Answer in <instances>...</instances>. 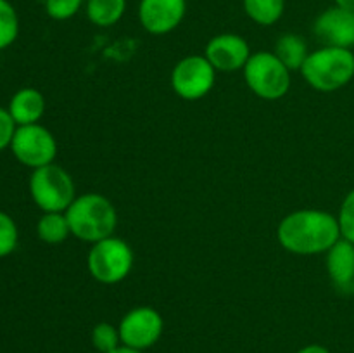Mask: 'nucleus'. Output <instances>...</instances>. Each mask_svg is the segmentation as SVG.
I'll list each match as a JSON object with an SVG mask.
<instances>
[{"label": "nucleus", "instance_id": "nucleus-16", "mask_svg": "<svg viewBox=\"0 0 354 353\" xmlns=\"http://www.w3.org/2000/svg\"><path fill=\"white\" fill-rule=\"evenodd\" d=\"M273 52L289 71H301L308 55H310L306 42L297 33H283L277 40Z\"/></svg>", "mask_w": 354, "mask_h": 353}, {"label": "nucleus", "instance_id": "nucleus-20", "mask_svg": "<svg viewBox=\"0 0 354 353\" xmlns=\"http://www.w3.org/2000/svg\"><path fill=\"white\" fill-rule=\"evenodd\" d=\"M90 338H92L93 348L99 353H109L123 345L121 343L120 329L116 325L109 324V322H99L97 325H93Z\"/></svg>", "mask_w": 354, "mask_h": 353}, {"label": "nucleus", "instance_id": "nucleus-23", "mask_svg": "<svg viewBox=\"0 0 354 353\" xmlns=\"http://www.w3.org/2000/svg\"><path fill=\"white\" fill-rule=\"evenodd\" d=\"M339 225H341L342 237L348 239L354 244V189L348 192L339 210Z\"/></svg>", "mask_w": 354, "mask_h": 353}, {"label": "nucleus", "instance_id": "nucleus-8", "mask_svg": "<svg viewBox=\"0 0 354 353\" xmlns=\"http://www.w3.org/2000/svg\"><path fill=\"white\" fill-rule=\"evenodd\" d=\"M216 69L206 55H187L171 71V89L185 100H199L213 90Z\"/></svg>", "mask_w": 354, "mask_h": 353}, {"label": "nucleus", "instance_id": "nucleus-21", "mask_svg": "<svg viewBox=\"0 0 354 353\" xmlns=\"http://www.w3.org/2000/svg\"><path fill=\"white\" fill-rule=\"evenodd\" d=\"M17 242H19V230L16 221L9 213L0 211V258H6L16 251Z\"/></svg>", "mask_w": 354, "mask_h": 353}, {"label": "nucleus", "instance_id": "nucleus-3", "mask_svg": "<svg viewBox=\"0 0 354 353\" xmlns=\"http://www.w3.org/2000/svg\"><path fill=\"white\" fill-rule=\"evenodd\" d=\"M303 78L318 92H335L354 78V52L351 48L328 47L310 52L301 68Z\"/></svg>", "mask_w": 354, "mask_h": 353}, {"label": "nucleus", "instance_id": "nucleus-19", "mask_svg": "<svg viewBox=\"0 0 354 353\" xmlns=\"http://www.w3.org/2000/svg\"><path fill=\"white\" fill-rule=\"evenodd\" d=\"M19 37V16L9 0H0V51L10 47Z\"/></svg>", "mask_w": 354, "mask_h": 353}, {"label": "nucleus", "instance_id": "nucleus-11", "mask_svg": "<svg viewBox=\"0 0 354 353\" xmlns=\"http://www.w3.org/2000/svg\"><path fill=\"white\" fill-rule=\"evenodd\" d=\"M204 55L216 71L232 73L244 69L251 57V47L241 35L220 33L207 42Z\"/></svg>", "mask_w": 354, "mask_h": 353}, {"label": "nucleus", "instance_id": "nucleus-2", "mask_svg": "<svg viewBox=\"0 0 354 353\" xmlns=\"http://www.w3.org/2000/svg\"><path fill=\"white\" fill-rule=\"evenodd\" d=\"M64 213L71 235L90 244L114 235L118 227L116 208L102 194H82L73 201Z\"/></svg>", "mask_w": 354, "mask_h": 353}, {"label": "nucleus", "instance_id": "nucleus-15", "mask_svg": "<svg viewBox=\"0 0 354 353\" xmlns=\"http://www.w3.org/2000/svg\"><path fill=\"white\" fill-rule=\"evenodd\" d=\"M127 6V0H86L85 14L93 26L109 28L123 19Z\"/></svg>", "mask_w": 354, "mask_h": 353}, {"label": "nucleus", "instance_id": "nucleus-5", "mask_svg": "<svg viewBox=\"0 0 354 353\" xmlns=\"http://www.w3.org/2000/svg\"><path fill=\"white\" fill-rule=\"evenodd\" d=\"M135 263L131 246L124 239L111 235L93 242L86 256L88 273L100 284H118L127 279Z\"/></svg>", "mask_w": 354, "mask_h": 353}, {"label": "nucleus", "instance_id": "nucleus-7", "mask_svg": "<svg viewBox=\"0 0 354 353\" xmlns=\"http://www.w3.org/2000/svg\"><path fill=\"white\" fill-rule=\"evenodd\" d=\"M9 149L21 165L31 170L50 165L57 156L54 134L40 123L17 127Z\"/></svg>", "mask_w": 354, "mask_h": 353}, {"label": "nucleus", "instance_id": "nucleus-18", "mask_svg": "<svg viewBox=\"0 0 354 353\" xmlns=\"http://www.w3.org/2000/svg\"><path fill=\"white\" fill-rule=\"evenodd\" d=\"M37 234L47 244H61L71 235L66 213H44L37 224Z\"/></svg>", "mask_w": 354, "mask_h": 353}, {"label": "nucleus", "instance_id": "nucleus-26", "mask_svg": "<svg viewBox=\"0 0 354 353\" xmlns=\"http://www.w3.org/2000/svg\"><path fill=\"white\" fill-rule=\"evenodd\" d=\"M335 6L341 7V9H346V10H351L354 12V0H334Z\"/></svg>", "mask_w": 354, "mask_h": 353}, {"label": "nucleus", "instance_id": "nucleus-9", "mask_svg": "<svg viewBox=\"0 0 354 353\" xmlns=\"http://www.w3.org/2000/svg\"><path fill=\"white\" fill-rule=\"evenodd\" d=\"M118 329L124 346L145 352L161 339L165 320L156 308L137 307L121 318Z\"/></svg>", "mask_w": 354, "mask_h": 353}, {"label": "nucleus", "instance_id": "nucleus-14", "mask_svg": "<svg viewBox=\"0 0 354 353\" xmlns=\"http://www.w3.org/2000/svg\"><path fill=\"white\" fill-rule=\"evenodd\" d=\"M17 127L24 125H35L41 120L45 113V97L40 90L33 87L19 89L9 100L7 107Z\"/></svg>", "mask_w": 354, "mask_h": 353}, {"label": "nucleus", "instance_id": "nucleus-17", "mask_svg": "<svg viewBox=\"0 0 354 353\" xmlns=\"http://www.w3.org/2000/svg\"><path fill=\"white\" fill-rule=\"evenodd\" d=\"M245 14L259 26H272L282 19L286 0H242Z\"/></svg>", "mask_w": 354, "mask_h": 353}, {"label": "nucleus", "instance_id": "nucleus-28", "mask_svg": "<svg viewBox=\"0 0 354 353\" xmlns=\"http://www.w3.org/2000/svg\"><path fill=\"white\" fill-rule=\"evenodd\" d=\"M38 2H45V0H38Z\"/></svg>", "mask_w": 354, "mask_h": 353}, {"label": "nucleus", "instance_id": "nucleus-4", "mask_svg": "<svg viewBox=\"0 0 354 353\" xmlns=\"http://www.w3.org/2000/svg\"><path fill=\"white\" fill-rule=\"evenodd\" d=\"M30 194L44 213H64L76 199V187L73 176L62 166L50 163L33 170Z\"/></svg>", "mask_w": 354, "mask_h": 353}, {"label": "nucleus", "instance_id": "nucleus-6", "mask_svg": "<svg viewBox=\"0 0 354 353\" xmlns=\"http://www.w3.org/2000/svg\"><path fill=\"white\" fill-rule=\"evenodd\" d=\"M242 71L248 87L259 99L279 100L290 89V71L275 52L261 51L251 54Z\"/></svg>", "mask_w": 354, "mask_h": 353}, {"label": "nucleus", "instance_id": "nucleus-29", "mask_svg": "<svg viewBox=\"0 0 354 353\" xmlns=\"http://www.w3.org/2000/svg\"><path fill=\"white\" fill-rule=\"evenodd\" d=\"M353 293H354V287H353Z\"/></svg>", "mask_w": 354, "mask_h": 353}, {"label": "nucleus", "instance_id": "nucleus-25", "mask_svg": "<svg viewBox=\"0 0 354 353\" xmlns=\"http://www.w3.org/2000/svg\"><path fill=\"white\" fill-rule=\"evenodd\" d=\"M296 353H330V350L324 345H306L301 350H297Z\"/></svg>", "mask_w": 354, "mask_h": 353}, {"label": "nucleus", "instance_id": "nucleus-1", "mask_svg": "<svg viewBox=\"0 0 354 353\" xmlns=\"http://www.w3.org/2000/svg\"><path fill=\"white\" fill-rule=\"evenodd\" d=\"M342 237L339 218L324 210H297L282 218L277 239L294 255L327 253Z\"/></svg>", "mask_w": 354, "mask_h": 353}, {"label": "nucleus", "instance_id": "nucleus-22", "mask_svg": "<svg viewBox=\"0 0 354 353\" xmlns=\"http://www.w3.org/2000/svg\"><path fill=\"white\" fill-rule=\"evenodd\" d=\"M86 0H45V12L54 21H68L82 10Z\"/></svg>", "mask_w": 354, "mask_h": 353}, {"label": "nucleus", "instance_id": "nucleus-10", "mask_svg": "<svg viewBox=\"0 0 354 353\" xmlns=\"http://www.w3.org/2000/svg\"><path fill=\"white\" fill-rule=\"evenodd\" d=\"M187 0H140L138 21L151 35H166L182 24Z\"/></svg>", "mask_w": 354, "mask_h": 353}, {"label": "nucleus", "instance_id": "nucleus-12", "mask_svg": "<svg viewBox=\"0 0 354 353\" xmlns=\"http://www.w3.org/2000/svg\"><path fill=\"white\" fill-rule=\"evenodd\" d=\"M313 33L328 47H354V12L334 6L318 14Z\"/></svg>", "mask_w": 354, "mask_h": 353}, {"label": "nucleus", "instance_id": "nucleus-13", "mask_svg": "<svg viewBox=\"0 0 354 353\" xmlns=\"http://www.w3.org/2000/svg\"><path fill=\"white\" fill-rule=\"evenodd\" d=\"M327 272L334 286L341 291L354 287V244L341 237L327 251Z\"/></svg>", "mask_w": 354, "mask_h": 353}, {"label": "nucleus", "instance_id": "nucleus-24", "mask_svg": "<svg viewBox=\"0 0 354 353\" xmlns=\"http://www.w3.org/2000/svg\"><path fill=\"white\" fill-rule=\"evenodd\" d=\"M16 128L17 125L14 123L9 111L6 107H0V152L3 149L10 147V142H12L14 134H16Z\"/></svg>", "mask_w": 354, "mask_h": 353}, {"label": "nucleus", "instance_id": "nucleus-27", "mask_svg": "<svg viewBox=\"0 0 354 353\" xmlns=\"http://www.w3.org/2000/svg\"><path fill=\"white\" fill-rule=\"evenodd\" d=\"M109 353H144V352H140V350H133V348H128V346L121 345V346H120V348L113 350V352H109Z\"/></svg>", "mask_w": 354, "mask_h": 353}]
</instances>
